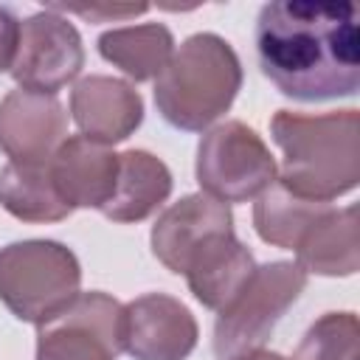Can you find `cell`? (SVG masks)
<instances>
[{
	"instance_id": "cell-20",
	"label": "cell",
	"mask_w": 360,
	"mask_h": 360,
	"mask_svg": "<svg viewBox=\"0 0 360 360\" xmlns=\"http://www.w3.org/2000/svg\"><path fill=\"white\" fill-rule=\"evenodd\" d=\"M292 360H357V321L352 312H329L309 326Z\"/></svg>"
},
{
	"instance_id": "cell-19",
	"label": "cell",
	"mask_w": 360,
	"mask_h": 360,
	"mask_svg": "<svg viewBox=\"0 0 360 360\" xmlns=\"http://www.w3.org/2000/svg\"><path fill=\"white\" fill-rule=\"evenodd\" d=\"M329 211V202H315L292 194L281 183H270L259 202H256V231L264 242L278 245V248H295L301 233L323 214Z\"/></svg>"
},
{
	"instance_id": "cell-14",
	"label": "cell",
	"mask_w": 360,
	"mask_h": 360,
	"mask_svg": "<svg viewBox=\"0 0 360 360\" xmlns=\"http://www.w3.org/2000/svg\"><path fill=\"white\" fill-rule=\"evenodd\" d=\"M231 211L225 202L208 194H191L174 202L152 228V250L172 270L183 273L191 250L211 233L233 231Z\"/></svg>"
},
{
	"instance_id": "cell-18",
	"label": "cell",
	"mask_w": 360,
	"mask_h": 360,
	"mask_svg": "<svg viewBox=\"0 0 360 360\" xmlns=\"http://www.w3.org/2000/svg\"><path fill=\"white\" fill-rule=\"evenodd\" d=\"M98 53L107 62L118 65L135 82H146L160 76V70L169 65L174 53V39L169 28L160 22L118 28V31H107L98 39Z\"/></svg>"
},
{
	"instance_id": "cell-23",
	"label": "cell",
	"mask_w": 360,
	"mask_h": 360,
	"mask_svg": "<svg viewBox=\"0 0 360 360\" xmlns=\"http://www.w3.org/2000/svg\"><path fill=\"white\" fill-rule=\"evenodd\" d=\"M233 360H284V357H281V354H273V352H262V349H256V352L239 354V357H233Z\"/></svg>"
},
{
	"instance_id": "cell-10",
	"label": "cell",
	"mask_w": 360,
	"mask_h": 360,
	"mask_svg": "<svg viewBox=\"0 0 360 360\" xmlns=\"http://www.w3.org/2000/svg\"><path fill=\"white\" fill-rule=\"evenodd\" d=\"M65 110L53 96L14 90L0 104V149L14 163H48L65 141Z\"/></svg>"
},
{
	"instance_id": "cell-22",
	"label": "cell",
	"mask_w": 360,
	"mask_h": 360,
	"mask_svg": "<svg viewBox=\"0 0 360 360\" xmlns=\"http://www.w3.org/2000/svg\"><path fill=\"white\" fill-rule=\"evenodd\" d=\"M17 42H20V20L8 8H0V73L11 70L17 56Z\"/></svg>"
},
{
	"instance_id": "cell-21",
	"label": "cell",
	"mask_w": 360,
	"mask_h": 360,
	"mask_svg": "<svg viewBox=\"0 0 360 360\" xmlns=\"http://www.w3.org/2000/svg\"><path fill=\"white\" fill-rule=\"evenodd\" d=\"M48 11H68V14H79L84 20H93V22H104V20H124V17H135V14H143L146 6H76V8H68V6H48Z\"/></svg>"
},
{
	"instance_id": "cell-9",
	"label": "cell",
	"mask_w": 360,
	"mask_h": 360,
	"mask_svg": "<svg viewBox=\"0 0 360 360\" xmlns=\"http://www.w3.org/2000/svg\"><path fill=\"white\" fill-rule=\"evenodd\" d=\"M197 343L191 312L163 292L141 295L124 307L121 352L135 360H183Z\"/></svg>"
},
{
	"instance_id": "cell-1",
	"label": "cell",
	"mask_w": 360,
	"mask_h": 360,
	"mask_svg": "<svg viewBox=\"0 0 360 360\" xmlns=\"http://www.w3.org/2000/svg\"><path fill=\"white\" fill-rule=\"evenodd\" d=\"M354 3H267L256 17L262 73L295 101H329L360 87Z\"/></svg>"
},
{
	"instance_id": "cell-13",
	"label": "cell",
	"mask_w": 360,
	"mask_h": 360,
	"mask_svg": "<svg viewBox=\"0 0 360 360\" xmlns=\"http://www.w3.org/2000/svg\"><path fill=\"white\" fill-rule=\"evenodd\" d=\"M256 264L248 248L233 236V231H219L205 236L186 259L183 276L194 298L211 309H222L248 284Z\"/></svg>"
},
{
	"instance_id": "cell-12",
	"label": "cell",
	"mask_w": 360,
	"mask_h": 360,
	"mask_svg": "<svg viewBox=\"0 0 360 360\" xmlns=\"http://www.w3.org/2000/svg\"><path fill=\"white\" fill-rule=\"evenodd\" d=\"M70 112L84 138L96 143L124 141L143 118L141 96L118 79L87 76L70 93Z\"/></svg>"
},
{
	"instance_id": "cell-3",
	"label": "cell",
	"mask_w": 360,
	"mask_h": 360,
	"mask_svg": "<svg viewBox=\"0 0 360 360\" xmlns=\"http://www.w3.org/2000/svg\"><path fill=\"white\" fill-rule=\"evenodd\" d=\"M242 84V68L231 45L214 34L188 37L155 82L160 115L180 129H202L219 118Z\"/></svg>"
},
{
	"instance_id": "cell-16",
	"label": "cell",
	"mask_w": 360,
	"mask_h": 360,
	"mask_svg": "<svg viewBox=\"0 0 360 360\" xmlns=\"http://www.w3.org/2000/svg\"><path fill=\"white\" fill-rule=\"evenodd\" d=\"M357 208L323 211L298 239V267L321 276H349L357 267Z\"/></svg>"
},
{
	"instance_id": "cell-4",
	"label": "cell",
	"mask_w": 360,
	"mask_h": 360,
	"mask_svg": "<svg viewBox=\"0 0 360 360\" xmlns=\"http://www.w3.org/2000/svg\"><path fill=\"white\" fill-rule=\"evenodd\" d=\"M76 256L48 239L14 242L0 250V301L37 326L51 323L79 295Z\"/></svg>"
},
{
	"instance_id": "cell-17",
	"label": "cell",
	"mask_w": 360,
	"mask_h": 360,
	"mask_svg": "<svg viewBox=\"0 0 360 360\" xmlns=\"http://www.w3.org/2000/svg\"><path fill=\"white\" fill-rule=\"evenodd\" d=\"M0 205L17 219L53 222L73 208L62 200L48 163H8L0 172Z\"/></svg>"
},
{
	"instance_id": "cell-15",
	"label": "cell",
	"mask_w": 360,
	"mask_h": 360,
	"mask_svg": "<svg viewBox=\"0 0 360 360\" xmlns=\"http://www.w3.org/2000/svg\"><path fill=\"white\" fill-rule=\"evenodd\" d=\"M172 191V174L149 152L129 149L118 155V183L110 202L101 208L104 217L115 222L146 219Z\"/></svg>"
},
{
	"instance_id": "cell-11",
	"label": "cell",
	"mask_w": 360,
	"mask_h": 360,
	"mask_svg": "<svg viewBox=\"0 0 360 360\" xmlns=\"http://www.w3.org/2000/svg\"><path fill=\"white\" fill-rule=\"evenodd\" d=\"M51 177L70 208H104L118 183V155L84 135L65 138L48 160Z\"/></svg>"
},
{
	"instance_id": "cell-6",
	"label": "cell",
	"mask_w": 360,
	"mask_h": 360,
	"mask_svg": "<svg viewBox=\"0 0 360 360\" xmlns=\"http://www.w3.org/2000/svg\"><path fill=\"white\" fill-rule=\"evenodd\" d=\"M197 183L219 202H245L276 183V163L250 127L228 121L200 141Z\"/></svg>"
},
{
	"instance_id": "cell-5",
	"label": "cell",
	"mask_w": 360,
	"mask_h": 360,
	"mask_svg": "<svg viewBox=\"0 0 360 360\" xmlns=\"http://www.w3.org/2000/svg\"><path fill=\"white\" fill-rule=\"evenodd\" d=\"M307 270L290 262H273L256 267L248 284L219 309L214 326L217 360H233L239 354L262 349L284 309L301 295Z\"/></svg>"
},
{
	"instance_id": "cell-8",
	"label": "cell",
	"mask_w": 360,
	"mask_h": 360,
	"mask_svg": "<svg viewBox=\"0 0 360 360\" xmlns=\"http://www.w3.org/2000/svg\"><path fill=\"white\" fill-rule=\"evenodd\" d=\"M84 51L79 31L56 11H39L20 22L11 76L22 90L53 96L82 70Z\"/></svg>"
},
{
	"instance_id": "cell-2",
	"label": "cell",
	"mask_w": 360,
	"mask_h": 360,
	"mask_svg": "<svg viewBox=\"0 0 360 360\" xmlns=\"http://www.w3.org/2000/svg\"><path fill=\"white\" fill-rule=\"evenodd\" d=\"M273 138L284 149L281 186L315 202L357 186V112L292 115L287 110L273 118Z\"/></svg>"
},
{
	"instance_id": "cell-7",
	"label": "cell",
	"mask_w": 360,
	"mask_h": 360,
	"mask_svg": "<svg viewBox=\"0 0 360 360\" xmlns=\"http://www.w3.org/2000/svg\"><path fill=\"white\" fill-rule=\"evenodd\" d=\"M124 307L104 292H79L51 323L39 326L37 360H115Z\"/></svg>"
}]
</instances>
